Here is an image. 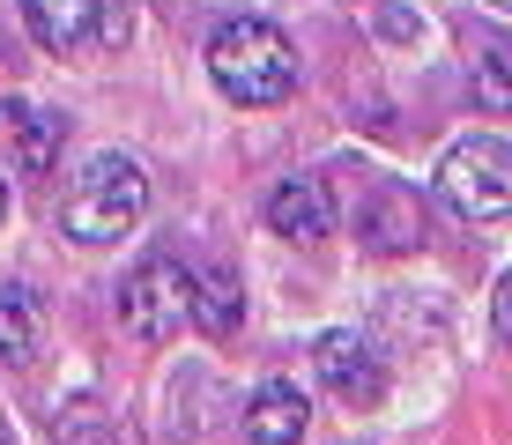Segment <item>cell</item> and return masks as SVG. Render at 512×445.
I'll return each mask as SVG.
<instances>
[{
	"instance_id": "cell-10",
	"label": "cell",
	"mask_w": 512,
	"mask_h": 445,
	"mask_svg": "<svg viewBox=\"0 0 512 445\" xmlns=\"http://www.w3.org/2000/svg\"><path fill=\"white\" fill-rule=\"evenodd\" d=\"M312 423V401L297 394L290 379H268L253 394V408H245V431H253V445H297Z\"/></svg>"
},
{
	"instance_id": "cell-12",
	"label": "cell",
	"mask_w": 512,
	"mask_h": 445,
	"mask_svg": "<svg viewBox=\"0 0 512 445\" xmlns=\"http://www.w3.org/2000/svg\"><path fill=\"white\" fill-rule=\"evenodd\" d=\"M468 75H475V104L483 112H512V38L468 30Z\"/></svg>"
},
{
	"instance_id": "cell-11",
	"label": "cell",
	"mask_w": 512,
	"mask_h": 445,
	"mask_svg": "<svg viewBox=\"0 0 512 445\" xmlns=\"http://www.w3.org/2000/svg\"><path fill=\"white\" fill-rule=\"evenodd\" d=\"M38 342H45V305H38V290H0V364H15L23 371L30 356H38Z\"/></svg>"
},
{
	"instance_id": "cell-5",
	"label": "cell",
	"mask_w": 512,
	"mask_h": 445,
	"mask_svg": "<svg viewBox=\"0 0 512 445\" xmlns=\"http://www.w3.org/2000/svg\"><path fill=\"white\" fill-rule=\"evenodd\" d=\"M312 364H320L327 394L342 401V408H379V394H386V364H379V349L364 342L357 327H334V334H320Z\"/></svg>"
},
{
	"instance_id": "cell-15",
	"label": "cell",
	"mask_w": 512,
	"mask_h": 445,
	"mask_svg": "<svg viewBox=\"0 0 512 445\" xmlns=\"http://www.w3.org/2000/svg\"><path fill=\"white\" fill-rule=\"evenodd\" d=\"M498 334H505V342H512V275L498 282Z\"/></svg>"
},
{
	"instance_id": "cell-7",
	"label": "cell",
	"mask_w": 512,
	"mask_h": 445,
	"mask_svg": "<svg viewBox=\"0 0 512 445\" xmlns=\"http://www.w3.org/2000/svg\"><path fill=\"white\" fill-rule=\"evenodd\" d=\"M268 230H275V238H297V245H320L327 230H334V201H327V178H312V171L282 178V186L268 193Z\"/></svg>"
},
{
	"instance_id": "cell-6",
	"label": "cell",
	"mask_w": 512,
	"mask_h": 445,
	"mask_svg": "<svg viewBox=\"0 0 512 445\" xmlns=\"http://www.w3.org/2000/svg\"><path fill=\"white\" fill-rule=\"evenodd\" d=\"M357 238L372 245V253H416L423 245V201L409 186H394V178H379V186L364 193V208H357Z\"/></svg>"
},
{
	"instance_id": "cell-17",
	"label": "cell",
	"mask_w": 512,
	"mask_h": 445,
	"mask_svg": "<svg viewBox=\"0 0 512 445\" xmlns=\"http://www.w3.org/2000/svg\"><path fill=\"white\" fill-rule=\"evenodd\" d=\"M0 445H15V431H8V423H0Z\"/></svg>"
},
{
	"instance_id": "cell-18",
	"label": "cell",
	"mask_w": 512,
	"mask_h": 445,
	"mask_svg": "<svg viewBox=\"0 0 512 445\" xmlns=\"http://www.w3.org/2000/svg\"><path fill=\"white\" fill-rule=\"evenodd\" d=\"M490 8H512V0H490Z\"/></svg>"
},
{
	"instance_id": "cell-8",
	"label": "cell",
	"mask_w": 512,
	"mask_h": 445,
	"mask_svg": "<svg viewBox=\"0 0 512 445\" xmlns=\"http://www.w3.org/2000/svg\"><path fill=\"white\" fill-rule=\"evenodd\" d=\"M0 134H8V149H15V171L38 178V171H52V156H60L67 119L45 112V104H30V97H8L0 104Z\"/></svg>"
},
{
	"instance_id": "cell-9",
	"label": "cell",
	"mask_w": 512,
	"mask_h": 445,
	"mask_svg": "<svg viewBox=\"0 0 512 445\" xmlns=\"http://www.w3.org/2000/svg\"><path fill=\"white\" fill-rule=\"evenodd\" d=\"M15 8H23L30 38H38L45 52H82V45H97L104 0H15Z\"/></svg>"
},
{
	"instance_id": "cell-2",
	"label": "cell",
	"mask_w": 512,
	"mask_h": 445,
	"mask_svg": "<svg viewBox=\"0 0 512 445\" xmlns=\"http://www.w3.org/2000/svg\"><path fill=\"white\" fill-rule=\"evenodd\" d=\"M141 208H149V178L134 156H90L60 193V230L75 245H112L141 223Z\"/></svg>"
},
{
	"instance_id": "cell-1",
	"label": "cell",
	"mask_w": 512,
	"mask_h": 445,
	"mask_svg": "<svg viewBox=\"0 0 512 445\" xmlns=\"http://www.w3.org/2000/svg\"><path fill=\"white\" fill-rule=\"evenodd\" d=\"M208 75H216V89L231 104L268 112V104H282L297 89V45L275 23H260V15H231L208 38Z\"/></svg>"
},
{
	"instance_id": "cell-14",
	"label": "cell",
	"mask_w": 512,
	"mask_h": 445,
	"mask_svg": "<svg viewBox=\"0 0 512 445\" xmlns=\"http://www.w3.org/2000/svg\"><path fill=\"white\" fill-rule=\"evenodd\" d=\"M52 438H60V445H119L112 438V416H104L97 401H75L60 423H52Z\"/></svg>"
},
{
	"instance_id": "cell-16",
	"label": "cell",
	"mask_w": 512,
	"mask_h": 445,
	"mask_svg": "<svg viewBox=\"0 0 512 445\" xmlns=\"http://www.w3.org/2000/svg\"><path fill=\"white\" fill-rule=\"evenodd\" d=\"M0 223H8V178H0Z\"/></svg>"
},
{
	"instance_id": "cell-4",
	"label": "cell",
	"mask_w": 512,
	"mask_h": 445,
	"mask_svg": "<svg viewBox=\"0 0 512 445\" xmlns=\"http://www.w3.org/2000/svg\"><path fill=\"white\" fill-rule=\"evenodd\" d=\"M186 319H193V267L156 253L119 282V327H127L134 342H171Z\"/></svg>"
},
{
	"instance_id": "cell-13",
	"label": "cell",
	"mask_w": 512,
	"mask_h": 445,
	"mask_svg": "<svg viewBox=\"0 0 512 445\" xmlns=\"http://www.w3.org/2000/svg\"><path fill=\"white\" fill-rule=\"evenodd\" d=\"M238 319H245V290H238L231 267H208V275H193V327L223 342V334H238Z\"/></svg>"
},
{
	"instance_id": "cell-3",
	"label": "cell",
	"mask_w": 512,
	"mask_h": 445,
	"mask_svg": "<svg viewBox=\"0 0 512 445\" xmlns=\"http://www.w3.org/2000/svg\"><path fill=\"white\" fill-rule=\"evenodd\" d=\"M438 201L461 223H498L512 216V149L490 134H468L438 156Z\"/></svg>"
}]
</instances>
